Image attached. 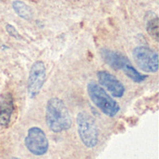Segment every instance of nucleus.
I'll use <instances>...</instances> for the list:
<instances>
[{
	"label": "nucleus",
	"instance_id": "8",
	"mask_svg": "<svg viewBox=\"0 0 159 159\" xmlns=\"http://www.w3.org/2000/svg\"><path fill=\"white\" fill-rule=\"evenodd\" d=\"M101 56L106 64L116 70H122L123 67L129 62V60L122 53L107 48H102L101 50Z\"/></svg>",
	"mask_w": 159,
	"mask_h": 159
},
{
	"label": "nucleus",
	"instance_id": "14",
	"mask_svg": "<svg viewBox=\"0 0 159 159\" xmlns=\"http://www.w3.org/2000/svg\"><path fill=\"white\" fill-rule=\"evenodd\" d=\"M11 159H20V158H17V157H12Z\"/></svg>",
	"mask_w": 159,
	"mask_h": 159
},
{
	"label": "nucleus",
	"instance_id": "2",
	"mask_svg": "<svg viewBox=\"0 0 159 159\" xmlns=\"http://www.w3.org/2000/svg\"><path fill=\"white\" fill-rule=\"evenodd\" d=\"M87 91L90 101L105 116L114 117L120 111L119 104L98 83L90 81L87 86Z\"/></svg>",
	"mask_w": 159,
	"mask_h": 159
},
{
	"label": "nucleus",
	"instance_id": "6",
	"mask_svg": "<svg viewBox=\"0 0 159 159\" xmlns=\"http://www.w3.org/2000/svg\"><path fill=\"white\" fill-rule=\"evenodd\" d=\"M47 79L46 65L42 61H34L29 71L27 91L31 99H34L40 93Z\"/></svg>",
	"mask_w": 159,
	"mask_h": 159
},
{
	"label": "nucleus",
	"instance_id": "1",
	"mask_svg": "<svg viewBox=\"0 0 159 159\" xmlns=\"http://www.w3.org/2000/svg\"><path fill=\"white\" fill-rule=\"evenodd\" d=\"M46 123L55 133L66 131L73 125L70 112L64 102L60 98H50L46 105Z\"/></svg>",
	"mask_w": 159,
	"mask_h": 159
},
{
	"label": "nucleus",
	"instance_id": "11",
	"mask_svg": "<svg viewBox=\"0 0 159 159\" xmlns=\"http://www.w3.org/2000/svg\"><path fill=\"white\" fill-rule=\"evenodd\" d=\"M13 10L15 13L25 20H31L34 17V10L33 8L27 5L26 3L20 1V0H14L11 4Z\"/></svg>",
	"mask_w": 159,
	"mask_h": 159
},
{
	"label": "nucleus",
	"instance_id": "7",
	"mask_svg": "<svg viewBox=\"0 0 159 159\" xmlns=\"http://www.w3.org/2000/svg\"><path fill=\"white\" fill-rule=\"evenodd\" d=\"M97 77L99 85L105 89L111 95L115 98H122L125 94L126 89L122 82L116 78L113 74L108 71H99L97 72Z\"/></svg>",
	"mask_w": 159,
	"mask_h": 159
},
{
	"label": "nucleus",
	"instance_id": "5",
	"mask_svg": "<svg viewBox=\"0 0 159 159\" xmlns=\"http://www.w3.org/2000/svg\"><path fill=\"white\" fill-rule=\"evenodd\" d=\"M24 144L27 150L36 157L47 154L49 146L48 140L44 130L38 127H32L28 129L24 139Z\"/></svg>",
	"mask_w": 159,
	"mask_h": 159
},
{
	"label": "nucleus",
	"instance_id": "3",
	"mask_svg": "<svg viewBox=\"0 0 159 159\" xmlns=\"http://www.w3.org/2000/svg\"><path fill=\"white\" fill-rule=\"evenodd\" d=\"M77 131L83 144L88 148H94L99 143V129L95 119L87 112H80L76 116Z\"/></svg>",
	"mask_w": 159,
	"mask_h": 159
},
{
	"label": "nucleus",
	"instance_id": "12",
	"mask_svg": "<svg viewBox=\"0 0 159 159\" xmlns=\"http://www.w3.org/2000/svg\"><path fill=\"white\" fill-rule=\"evenodd\" d=\"M122 71L125 73V75L130 78L133 82L135 83H142L146 79V75H142L139 71H137V69L129 62H128L122 69Z\"/></svg>",
	"mask_w": 159,
	"mask_h": 159
},
{
	"label": "nucleus",
	"instance_id": "4",
	"mask_svg": "<svg viewBox=\"0 0 159 159\" xmlns=\"http://www.w3.org/2000/svg\"><path fill=\"white\" fill-rule=\"evenodd\" d=\"M132 57L137 66L145 73L158 71V54L147 46H138L132 50Z\"/></svg>",
	"mask_w": 159,
	"mask_h": 159
},
{
	"label": "nucleus",
	"instance_id": "13",
	"mask_svg": "<svg viewBox=\"0 0 159 159\" xmlns=\"http://www.w3.org/2000/svg\"><path fill=\"white\" fill-rule=\"evenodd\" d=\"M6 31L7 33L8 34V35H10L11 37L17 39V40H22V36L21 34L19 33V31L12 25V24H9V23H7L6 24Z\"/></svg>",
	"mask_w": 159,
	"mask_h": 159
},
{
	"label": "nucleus",
	"instance_id": "10",
	"mask_svg": "<svg viewBox=\"0 0 159 159\" xmlns=\"http://www.w3.org/2000/svg\"><path fill=\"white\" fill-rule=\"evenodd\" d=\"M146 22H145V27L148 34L154 38L156 41H158L159 38V21L158 17L156 13L149 11L146 14Z\"/></svg>",
	"mask_w": 159,
	"mask_h": 159
},
{
	"label": "nucleus",
	"instance_id": "9",
	"mask_svg": "<svg viewBox=\"0 0 159 159\" xmlns=\"http://www.w3.org/2000/svg\"><path fill=\"white\" fill-rule=\"evenodd\" d=\"M14 111L13 98L10 93L4 94L0 99V126L7 127L11 120V116Z\"/></svg>",
	"mask_w": 159,
	"mask_h": 159
}]
</instances>
